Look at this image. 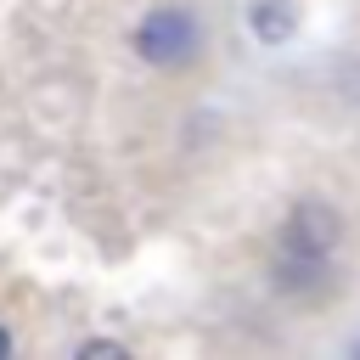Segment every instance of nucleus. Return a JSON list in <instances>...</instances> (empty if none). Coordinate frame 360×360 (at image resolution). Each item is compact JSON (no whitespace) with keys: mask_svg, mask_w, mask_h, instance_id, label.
<instances>
[{"mask_svg":"<svg viewBox=\"0 0 360 360\" xmlns=\"http://www.w3.org/2000/svg\"><path fill=\"white\" fill-rule=\"evenodd\" d=\"M197 45H202V28H197L191 6H152L135 28V51L152 68H186L197 56Z\"/></svg>","mask_w":360,"mask_h":360,"instance_id":"obj_1","label":"nucleus"},{"mask_svg":"<svg viewBox=\"0 0 360 360\" xmlns=\"http://www.w3.org/2000/svg\"><path fill=\"white\" fill-rule=\"evenodd\" d=\"M338 242H343V214H338L332 202H321V197H304V202H292V208H287L281 236H276V253L332 264Z\"/></svg>","mask_w":360,"mask_h":360,"instance_id":"obj_2","label":"nucleus"},{"mask_svg":"<svg viewBox=\"0 0 360 360\" xmlns=\"http://www.w3.org/2000/svg\"><path fill=\"white\" fill-rule=\"evenodd\" d=\"M248 34L259 39V45H292V34H298V6L292 0H253L248 6Z\"/></svg>","mask_w":360,"mask_h":360,"instance_id":"obj_3","label":"nucleus"},{"mask_svg":"<svg viewBox=\"0 0 360 360\" xmlns=\"http://www.w3.org/2000/svg\"><path fill=\"white\" fill-rule=\"evenodd\" d=\"M270 281H276L281 292H292V298H309V292H321V287L332 281V264H321V259H287V253H276V259H270Z\"/></svg>","mask_w":360,"mask_h":360,"instance_id":"obj_4","label":"nucleus"},{"mask_svg":"<svg viewBox=\"0 0 360 360\" xmlns=\"http://www.w3.org/2000/svg\"><path fill=\"white\" fill-rule=\"evenodd\" d=\"M79 360H124V343L96 338V343H84V349H79Z\"/></svg>","mask_w":360,"mask_h":360,"instance_id":"obj_5","label":"nucleus"},{"mask_svg":"<svg viewBox=\"0 0 360 360\" xmlns=\"http://www.w3.org/2000/svg\"><path fill=\"white\" fill-rule=\"evenodd\" d=\"M6 354H11V332L0 326V360H6Z\"/></svg>","mask_w":360,"mask_h":360,"instance_id":"obj_6","label":"nucleus"},{"mask_svg":"<svg viewBox=\"0 0 360 360\" xmlns=\"http://www.w3.org/2000/svg\"><path fill=\"white\" fill-rule=\"evenodd\" d=\"M354 354H360V343H354Z\"/></svg>","mask_w":360,"mask_h":360,"instance_id":"obj_7","label":"nucleus"}]
</instances>
